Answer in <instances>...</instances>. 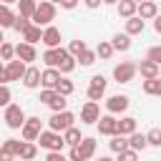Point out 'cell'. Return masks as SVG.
Instances as JSON below:
<instances>
[{
	"label": "cell",
	"instance_id": "cell-11",
	"mask_svg": "<svg viewBox=\"0 0 161 161\" xmlns=\"http://www.w3.org/2000/svg\"><path fill=\"white\" fill-rule=\"evenodd\" d=\"M80 121H83L86 126H91V123H98V121H101L98 101H86V103H83V108H80Z\"/></svg>",
	"mask_w": 161,
	"mask_h": 161
},
{
	"label": "cell",
	"instance_id": "cell-2",
	"mask_svg": "<svg viewBox=\"0 0 161 161\" xmlns=\"http://www.w3.org/2000/svg\"><path fill=\"white\" fill-rule=\"evenodd\" d=\"M93 153H96V138L83 136V141H80L78 146H70L68 158H70V161H88Z\"/></svg>",
	"mask_w": 161,
	"mask_h": 161
},
{
	"label": "cell",
	"instance_id": "cell-12",
	"mask_svg": "<svg viewBox=\"0 0 161 161\" xmlns=\"http://www.w3.org/2000/svg\"><path fill=\"white\" fill-rule=\"evenodd\" d=\"M128 106H131V101H128V96H111L108 101H106V111L108 113H123V111H128Z\"/></svg>",
	"mask_w": 161,
	"mask_h": 161
},
{
	"label": "cell",
	"instance_id": "cell-28",
	"mask_svg": "<svg viewBox=\"0 0 161 161\" xmlns=\"http://www.w3.org/2000/svg\"><path fill=\"white\" fill-rule=\"evenodd\" d=\"M108 146H111V151H113V153H123L126 148H131V146H128V141H126V136H121V133H116V136H111V141H108Z\"/></svg>",
	"mask_w": 161,
	"mask_h": 161
},
{
	"label": "cell",
	"instance_id": "cell-10",
	"mask_svg": "<svg viewBox=\"0 0 161 161\" xmlns=\"http://www.w3.org/2000/svg\"><path fill=\"white\" fill-rule=\"evenodd\" d=\"M106 86H108V80H106L101 73L93 75L91 83H88V101H101V98L106 96Z\"/></svg>",
	"mask_w": 161,
	"mask_h": 161
},
{
	"label": "cell",
	"instance_id": "cell-25",
	"mask_svg": "<svg viewBox=\"0 0 161 161\" xmlns=\"http://www.w3.org/2000/svg\"><path fill=\"white\" fill-rule=\"evenodd\" d=\"M38 156V146H35V141H25L23 138V148H20V156L18 158H23V161H33Z\"/></svg>",
	"mask_w": 161,
	"mask_h": 161
},
{
	"label": "cell",
	"instance_id": "cell-53",
	"mask_svg": "<svg viewBox=\"0 0 161 161\" xmlns=\"http://www.w3.org/2000/svg\"><path fill=\"white\" fill-rule=\"evenodd\" d=\"M98 161H113V158H111V156H101Z\"/></svg>",
	"mask_w": 161,
	"mask_h": 161
},
{
	"label": "cell",
	"instance_id": "cell-15",
	"mask_svg": "<svg viewBox=\"0 0 161 161\" xmlns=\"http://www.w3.org/2000/svg\"><path fill=\"white\" fill-rule=\"evenodd\" d=\"M138 73H141V78H143V80H148V78H158V75H161V65L146 58V60H141V63H138Z\"/></svg>",
	"mask_w": 161,
	"mask_h": 161
},
{
	"label": "cell",
	"instance_id": "cell-47",
	"mask_svg": "<svg viewBox=\"0 0 161 161\" xmlns=\"http://www.w3.org/2000/svg\"><path fill=\"white\" fill-rule=\"evenodd\" d=\"M78 3H80V0H60V8H63V10H73Z\"/></svg>",
	"mask_w": 161,
	"mask_h": 161
},
{
	"label": "cell",
	"instance_id": "cell-29",
	"mask_svg": "<svg viewBox=\"0 0 161 161\" xmlns=\"http://www.w3.org/2000/svg\"><path fill=\"white\" fill-rule=\"evenodd\" d=\"M96 53H98V58H101V60H108V58L116 53V48H113V43H111V40H101V43L96 45Z\"/></svg>",
	"mask_w": 161,
	"mask_h": 161
},
{
	"label": "cell",
	"instance_id": "cell-30",
	"mask_svg": "<svg viewBox=\"0 0 161 161\" xmlns=\"http://www.w3.org/2000/svg\"><path fill=\"white\" fill-rule=\"evenodd\" d=\"M143 93H148V96H161V75L143 80Z\"/></svg>",
	"mask_w": 161,
	"mask_h": 161
},
{
	"label": "cell",
	"instance_id": "cell-52",
	"mask_svg": "<svg viewBox=\"0 0 161 161\" xmlns=\"http://www.w3.org/2000/svg\"><path fill=\"white\" fill-rule=\"evenodd\" d=\"M106 5H118V0H103Z\"/></svg>",
	"mask_w": 161,
	"mask_h": 161
},
{
	"label": "cell",
	"instance_id": "cell-41",
	"mask_svg": "<svg viewBox=\"0 0 161 161\" xmlns=\"http://www.w3.org/2000/svg\"><path fill=\"white\" fill-rule=\"evenodd\" d=\"M146 136H148V146H158L161 148V128H151Z\"/></svg>",
	"mask_w": 161,
	"mask_h": 161
},
{
	"label": "cell",
	"instance_id": "cell-24",
	"mask_svg": "<svg viewBox=\"0 0 161 161\" xmlns=\"http://www.w3.org/2000/svg\"><path fill=\"white\" fill-rule=\"evenodd\" d=\"M118 133H121V136L136 133V118H133V116H123V118L118 121Z\"/></svg>",
	"mask_w": 161,
	"mask_h": 161
},
{
	"label": "cell",
	"instance_id": "cell-37",
	"mask_svg": "<svg viewBox=\"0 0 161 161\" xmlns=\"http://www.w3.org/2000/svg\"><path fill=\"white\" fill-rule=\"evenodd\" d=\"M0 55H3L5 63H10V60L15 58V45H13V43H3V45H0Z\"/></svg>",
	"mask_w": 161,
	"mask_h": 161
},
{
	"label": "cell",
	"instance_id": "cell-20",
	"mask_svg": "<svg viewBox=\"0 0 161 161\" xmlns=\"http://www.w3.org/2000/svg\"><path fill=\"white\" fill-rule=\"evenodd\" d=\"M43 30H45V28L30 23V28L23 33V40H25V43H33V45H35V43H43Z\"/></svg>",
	"mask_w": 161,
	"mask_h": 161
},
{
	"label": "cell",
	"instance_id": "cell-4",
	"mask_svg": "<svg viewBox=\"0 0 161 161\" xmlns=\"http://www.w3.org/2000/svg\"><path fill=\"white\" fill-rule=\"evenodd\" d=\"M3 121H5L8 128H23L28 118H25V111H23L18 103H10V106H5V111H3Z\"/></svg>",
	"mask_w": 161,
	"mask_h": 161
},
{
	"label": "cell",
	"instance_id": "cell-42",
	"mask_svg": "<svg viewBox=\"0 0 161 161\" xmlns=\"http://www.w3.org/2000/svg\"><path fill=\"white\" fill-rule=\"evenodd\" d=\"M55 96H58V91H55V88H43V91H40V101H43L45 106H50V101H53Z\"/></svg>",
	"mask_w": 161,
	"mask_h": 161
},
{
	"label": "cell",
	"instance_id": "cell-35",
	"mask_svg": "<svg viewBox=\"0 0 161 161\" xmlns=\"http://www.w3.org/2000/svg\"><path fill=\"white\" fill-rule=\"evenodd\" d=\"M55 91H58L60 96H70V93L75 91V86H73V80H68V78H60V83L55 86Z\"/></svg>",
	"mask_w": 161,
	"mask_h": 161
},
{
	"label": "cell",
	"instance_id": "cell-33",
	"mask_svg": "<svg viewBox=\"0 0 161 161\" xmlns=\"http://www.w3.org/2000/svg\"><path fill=\"white\" fill-rule=\"evenodd\" d=\"M65 98H68V96H60V93H58V96H55V98L50 101V106H48V108H50L53 113H60V111H68V101H65Z\"/></svg>",
	"mask_w": 161,
	"mask_h": 161
},
{
	"label": "cell",
	"instance_id": "cell-22",
	"mask_svg": "<svg viewBox=\"0 0 161 161\" xmlns=\"http://www.w3.org/2000/svg\"><path fill=\"white\" fill-rule=\"evenodd\" d=\"M143 28H146V23H143L141 15H133V18L126 20V33H128V35H141Z\"/></svg>",
	"mask_w": 161,
	"mask_h": 161
},
{
	"label": "cell",
	"instance_id": "cell-18",
	"mask_svg": "<svg viewBox=\"0 0 161 161\" xmlns=\"http://www.w3.org/2000/svg\"><path fill=\"white\" fill-rule=\"evenodd\" d=\"M60 78H63V73L58 68H45L43 70V88H55L60 83Z\"/></svg>",
	"mask_w": 161,
	"mask_h": 161
},
{
	"label": "cell",
	"instance_id": "cell-38",
	"mask_svg": "<svg viewBox=\"0 0 161 161\" xmlns=\"http://www.w3.org/2000/svg\"><path fill=\"white\" fill-rule=\"evenodd\" d=\"M96 58H98V53H96V50H83V53L78 55V63H80V65H93V63H96Z\"/></svg>",
	"mask_w": 161,
	"mask_h": 161
},
{
	"label": "cell",
	"instance_id": "cell-34",
	"mask_svg": "<svg viewBox=\"0 0 161 161\" xmlns=\"http://www.w3.org/2000/svg\"><path fill=\"white\" fill-rule=\"evenodd\" d=\"M75 65H78V58H75V55H68V58L58 65V70H60L63 75H68V73H73V70H75Z\"/></svg>",
	"mask_w": 161,
	"mask_h": 161
},
{
	"label": "cell",
	"instance_id": "cell-51",
	"mask_svg": "<svg viewBox=\"0 0 161 161\" xmlns=\"http://www.w3.org/2000/svg\"><path fill=\"white\" fill-rule=\"evenodd\" d=\"M13 3H20V0H3V5H13Z\"/></svg>",
	"mask_w": 161,
	"mask_h": 161
},
{
	"label": "cell",
	"instance_id": "cell-9",
	"mask_svg": "<svg viewBox=\"0 0 161 161\" xmlns=\"http://www.w3.org/2000/svg\"><path fill=\"white\" fill-rule=\"evenodd\" d=\"M40 133H43V121H40L38 116H30V118L25 121V126L20 128V136H23L25 141H38Z\"/></svg>",
	"mask_w": 161,
	"mask_h": 161
},
{
	"label": "cell",
	"instance_id": "cell-8",
	"mask_svg": "<svg viewBox=\"0 0 161 161\" xmlns=\"http://www.w3.org/2000/svg\"><path fill=\"white\" fill-rule=\"evenodd\" d=\"M68 55H70L68 48H45V53H43V63H45L48 68H58Z\"/></svg>",
	"mask_w": 161,
	"mask_h": 161
},
{
	"label": "cell",
	"instance_id": "cell-48",
	"mask_svg": "<svg viewBox=\"0 0 161 161\" xmlns=\"http://www.w3.org/2000/svg\"><path fill=\"white\" fill-rule=\"evenodd\" d=\"M15 158V153H10L8 148H0V161H13Z\"/></svg>",
	"mask_w": 161,
	"mask_h": 161
},
{
	"label": "cell",
	"instance_id": "cell-7",
	"mask_svg": "<svg viewBox=\"0 0 161 161\" xmlns=\"http://www.w3.org/2000/svg\"><path fill=\"white\" fill-rule=\"evenodd\" d=\"M73 121H75V116H73L70 111H60V113H53V116L48 118V128L63 133V131H68V128L73 126Z\"/></svg>",
	"mask_w": 161,
	"mask_h": 161
},
{
	"label": "cell",
	"instance_id": "cell-14",
	"mask_svg": "<svg viewBox=\"0 0 161 161\" xmlns=\"http://www.w3.org/2000/svg\"><path fill=\"white\" fill-rule=\"evenodd\" d=\"M15 55H18L20 60H25V63L38 60V50H35V45H33V43H25V40L15 45Z\"/></svg>",
	"mask_w": 161,
	"mask_h": 161
},
{
	"label": "cell",
	"instance_id": "cell-49",
	"mask_svg": "<svg viewBox=\"0 0 161 161\" xmlns=\"http://www.w3.org/2000/svg\"><path fill=\"white\" fill-rule=\"evenodd\" d=\"M83 3H86V8H88V10H96V8H101V3H103V0H83Z\"/></svg>",
	"mask_w": 161,
	"mask_h": 161
},
{
	"label": "cell",
	"instance_id": "cell-46",
	"mask_svg": "<svg viewBox=\"0 0 161 161\" xmlns=\"http://www.w3.org/2000/svg\"><path fill=\"white\" fill-rule=\"evenodd\" d=\"M45 161H70V158H65L60 151H48V158Z\"/></svg>",
	"mask_w": 161,
	"mask_h": 161
},
{
	"label": "cell",
	"instance_id": "cell-1",
	"mask_svg": "<svg viewBox=\"0 0 161 161\" xmlns=\"http://www.w3.org/2000/svg\"><path fill=\"white\" fill-rule=\"evenodd\" d=\"M25 70H28V63L25 60H10V63H5L3 65V70H0V83H10V80H23V75H25Z\"/></svg>",
	"mask_w": 161,
	"mask_h": 161
},
{
	"label": "cell",
	"instance_id": "cell-44",
	"mask_svg": "<svg viewBox=\"0 0 161 161\" xmlns=\"http://www.w3.org/2000/svg\"><path fill=\"white\" fill-rule=\"evenodd\" d=\"M146 58L161 65V45H153V48H148V53H146Z\"/></svg>",
	"mask_w": 161,
	"mask_h": 161
},
{
	"label": "cell",
	"instance_id": "cell-16",
	"mask_svg": "<svg viewBox=\"0 0 161 161\" xmlns=\"http://www.w3.org/2000/svg\"><path fill=\"white\" fill-rule=\"evenodd\" d=\"M23 86H25V88H38V86H43V73H40V68L28 65V70H25V75H23Z\"/></svg>",
	"mask_w": 161,
	"mask_h": 161
},
{
	"label": "cell",
	"instance_id": "cell-13",
	"mask_svg": "<svg viewBox=\"0 0 161 161\" xmlns=\"http://www.w3.org/2000/svg\"><path fill=\"white\" fill-rule=\"evenodd\" d=\"M98 131H101V136H116V133H118V121H116V116H113V113L101 116Z\"/></svg>",
	"mask_w": 161,
	"mask_h": 161
},
{
	"label": "cell",
	"instance_id": "cell-19",
	"mask_svg": "<svg viewBox=\"0 0 161 161\" xmlns=\"http://www.w3.org/2000/svg\"><path fill=\"white\" fill-rule=\"evenodd\" d=\"M118 15L121 18H133V15H138V3L136 0H118Z\"/></svg>",
	"mask_w": 161,
	"mask_h": 161
},
{
	"label": "cell",
	"instance_id": "cell-39",
	"mask_svg": "<svg viewBox=\"0 0 161 161\" xmlns=\"http://www.w3.org/2000/svg\"><path fill=\"white\" fill-rule=\"evenodd\" d=\"M30 23H33L30 18H25V15H20V13H18V20H15V25H13V28H15V30H18L20 35H23V33H25V30L30 28Z\"/></svg>",
	"mask_w": 161,
	"mask_h": 161
},
{
	"label": "cell",
	"instance_id": "cell-26",
	"mask_svg": "<svg viewBox=\"0 0 161 161\" xmlns=\"http://www.w3.org/2000/svg\"><path fill=\"white\" fill-rule=\"evenodd\" d=\"M15 20H18V15L10 10V5H3V8H0V25H3V28H13Z\"/></svg>",
	"mask_w": 161,
	"mask_h": 161
},
{
	"label": "cell",
	"instance_id": "cell-54",
	"mask_svg": "<svg viewBox=\"0 0 161 161\" xmlns=\"http://www.w3.org/2000/svg\"><path fill=\"white\" fill-rule=\"evenodd\" d=\"M50 3H55V5H60V0H50Z\"/></svg>",
	"mask_w": 161,
	"mask_h": 161
},
{
	"label": "cell",
	"instance_id": "cell-23",
	"mask_svg": "<svg viewBox=\"0 0 161 161\" xmlns=\"http://www.w3.org/2000/svg\"><path fill=\"white\" fill-rule=\"evenodd\" d=\"M111 43H113V48H116V50L126 53V50L131 48V35H128V33H116V35L111 38Z\"/></svg>",
	"mask_w": 161,
	"mask_h": 161
},
{
	"label": "cell",
	"instance_id": "cell-36",
	"mask_svg": "<svg viewBox=\"0 0 161 161\" xmlns=\"http://www.w3.org/2000/svg\"><path fill=\"white\" fill-rule=\"evenodd\" d=\"M3 148H8L10 153H15V156H20V148H23V141H18V138H5V141H3Z\"/></svg>",
	"mask_w": 161,
	"mask_h": 161
},
{
	"label": "cell",
	"instance_id": "cell-43",
	"mask_svg": "<svg viewBox=\"0 0 161 161\" xmlns=\"http://www.w3.org/2000/svg\"><path fill=\"white\" fill-rule=\"evenodd\" d=\"M116 161H138V151H133V148H126L123 153H118V158Z\"/></svg>",
	"mask_w": 161,
	"mask_h": 161
},
{
	"label": "cell",
	"instance_id": "cell-5",
	"mask_svg": "<svg viewBox=\"0 0 161 161\" xmlns=\"http://www.w3.org/2000/svg\"><path fill=\"white\" fill-rule=\"evenodd\" d=\"M38 143H40V148H48V151H63L65 138H63V133L48 128V131H43V133L38 136Z\"/></svg>",
	"mask_w": 161,
	"mask_h": 161
},
{
	"label": "cell",
	"instance_id": "cell-3",
	"mask_svg": "<svg viewBox=\"0 0 161 161\" xmlns=\"http://www.w3.org/2000/svg\"><path fill=\"white\" fill-rule=\"evenodd\" d=\"M53 20H55V3H50V0L38 3V10H35V15H33V23L40 25V28H48Z\"/></svg>",
	"mask_w": 161,
	"mask_h": 161
},
{
	"label": "cell",
	"instance_id": "cell-55",
	"mask_svg": "<svg viewBox=\"0 0 161 161\" xmlns=\"http://www.w3.org/2000/svg\"><path fill=\"white\" fill-rule=\"evenodd\" d=\"M136 3H138V5H141V3H146V0H136Z\"/></svg>",
	"mask_w": 161,
	"mask_h": 161
},
{
	"label": "cell",
	"instance_id": "cell-32",
	"mask_svg": "<svg viewBox=\"0 0 161 161\" xmlns=\"http://www.w3.org/2000/svg\"><path fill=\"white\" fill-rule=\"evenodd\" d=\"M18 5H20V15H25V18L33 20V15H35V10H38V3H35V0H20Z\"/></svg>",
	"mask_w": 161,
	"mask_h": 161
},
{
	"label": "cell",
	"instance_id": "cell-6",
	"mask_svg": "<svg viewBox=\"0 0 161 161\" xmlns=\"http://www.w3.org/2000/svg\"><path fill=\"white\" fill-rule=\"evenodd\" d=\"M136 73H138V65L131 63V60H123V63H118L113 68V80L116 83H131Z\"/></svg>",
	"mask_w": 161,
	"mask_h": 161
},
{
	"label": "cell",
	"instance_id": "cell-40",
	"mask_svg": "<svg viewBox=\"0 0 161 161\" xmlns=\"http://www.w3.org/2000/svg\"><path fill=\"white\" fill-rule=\"evenodd\" d=\"M68 50H70V55H75V58H78V55H80L83 50H88V45H86L83 40H70V45H68Z\"/></svg>",
	"mask_w": 161,
	"mask_h": 161
},
{
	"label": "cell",
	"instance_id": "cell-50",
	"mask_svg": "<svg viewBox=\"0 0 161 161\" xmlns=\"http://www.w3.org/2000/svg\"><path fill=\"white\" fill-rule=\"evenodd\" d=\"M153 30H156V33H161V15H156V18H153Z\"/></svg>",
	"mask_w": 161,
	"mask_h": 161
},
{
	"label": "cell",
	"instance_id": "cell-17",
	"mask_svg": "<svg viewBox=\"0 0 161 161\" xmlns=\"http://www.w3.org/2000/svg\"><path fill=\"white\" fill-rule=\"evenodd\" d=\"M43 45L45 48H60V30L55 25H48L43 30Z\"/></svg>",
	"mask_w": 161,
	"mask_h": 161
},
{
	"label": "cell",
	"instance_id": "cell-21",
	"mask_svg": "<svg viewBox=\"0 0 161 161\" xmlns=\"http://www.w3.org/2000/svg\"><path fill=\"white\" fill-rule=\"evenodd\" d=\"M138 15H141L143 20H153V18L158 15V5H156L153 0H146V3L138 5Z\"/></svg>",
	"mask_w": 161,
	"mask_h": 161
},
{
	"label": "cell",
	"instance_id": "cell-45",
	"mask_svg": "<svg viewBox=\"0 0 161 161\" xmlns=\"http://www.w3.org/2000/svg\"><path fill=\"white\" fill-rule=\"evenodd\" d=\"M0 106H10V88H8V83H3V88H0Z\"/></svg>",
	"mask_w": 161,
	"mask_h": 161
},
{
	"label": "cell",
	"instance_id": "cell-31",
	"mask_svg": "<svg viewBox=\"0 0 161 161\" xmlns=\"http://www.w3.org/2000/svg\"><path fill=\"white\" fill-rule=\"evenodd\" d=\"M63 138H65V143H68V146H78V143L83 141V136H80V131H78L75 126H70L68 131H63Z\"/></svg>",
	"mask_w": 161,
	"mask_h": 161
},
{
	"label": "cell",
	"instance_id": "cell-27",
	"mask_svg": "<svg viewBox=\"0 0 161 161\" xmlns=\"http://www.w3.org/2000/svg\"><path fill=\"white\" fill-rule=\"evenodd\" d=\"M128 146H131L133 151H143V148L148 146V136H146V133H131V136H128Z\"/></svg>",
	"mask_w": 161,
	"mask_h": 161
}]
</instances>
